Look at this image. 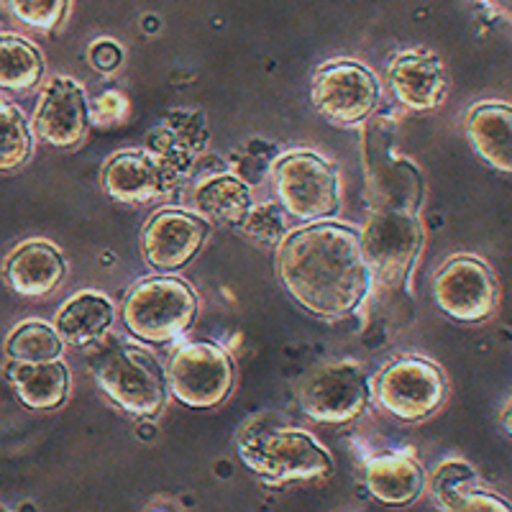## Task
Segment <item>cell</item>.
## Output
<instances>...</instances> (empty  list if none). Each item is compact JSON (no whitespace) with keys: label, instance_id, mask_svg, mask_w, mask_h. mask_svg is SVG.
I'll return each mask as SVG.
<instances>
[{"label":"cell","instance_id":"cell-1","mask_svg":"<svg viewBox=\"0 0 512 512\" xmlns=\"http://www.w3.org/2000/svg\"><path fill=\"white\" fill-rule=\"evenodd\" d=\"M274 269L287 295L323 320L356 313L372 287L359 231L346 223L315 221L287 231L277 244Z\"/></svg>","mask_w":512,"mask_h":512},{"label":"cell","instance_id":"cell-2","mask_svg":"<svg viewBox=\"0 0 512 512\" xmlns=\"http://www.w3.org/2000/svg\"><path fill=\"white\" fill-rule=\"evenodd\" d=\"M236 454L241 464L267 484H292L326 479L333 459L308 431L282 418H249L236 433Z\"/></svg>","mask_w":512,"mask_h":512},{"label":"cell","instance_id":"cell-3","mask_svg":"<svg viewBox=\"0 0 512 512\" xmlns=\"http://www.w3.org/2000/svg\"><path fill=\"white\" fill-rule=\"evenodd\" d=\"M272 190L287 218L300 223L331 221L341 208L338 169L310 149H295L274 159Z\"/></svg>","mask_w":512,"mask_h":512},{"label":"cell","instance_id":"cell-4","mask_svg":"<svg viewBox=\"0 0 512 512\" xmlns=\"http://www.w3.org/2000/svg\"><path fill=\"white\" fill-rule=\"evenodd\" d=\"M198 318V295L180 277H144L126 292L123 323L149 344H169Z\"/></svg>","mask_w":512,"mask_h":512},{"label":"cell","instance_id":"cell-5","mask_svg":"<svg viewBox=\"0 0 512 512\" xmlns=\"http://www.w3.org/2000/svg\"><path fill=\"white\" fill-rule=\"evenodd\" d=\"M361 162L372 208L418 216L425 198V180L420 169L395 149V126L390 118H374L367 126Z\"/></svg>","mask_w":512,"mask_h":512},{"label":"cell","instance_id":"cell-6","mask_svg":"<svg viewBox=\"0 0 512 512\" xmlns=\"http://www.w3.org/2000/svg\"><path fill=\"white\" fill-rule=\"evenodd\" d=\"M374 402L402 423H420L441 410L448 379L438 364L423 356H397L387 361L369 382Z\"/></svg>","mask_w":512,"mask_h":512},{"label":"cell","instance_id":"cell-7","mask_svg":"<svg viewBox=\"0 0 512 512\" xmlns=\"http://www.w3.org/2000/svg\"><path fill=\"white\" fill-rule=\"evenodd\" d=\"M98 387L134 418H157L167 402V372L157 356L134 344L116 346L100 361Z\"/></svg>","mask_w":512,"mask_h":512},{"label":"cell","instance_id":"cell-8","mask_svg":"<svg viewBox=\"0 0 512 512\" xmlns=\"http://www.w3.org/2000/svg\"><path fill=\"white\" fill-rule=\"evenodd\" d=\"M361 251L372 272L382 285L400 287L408 282L420 251L425 246L423 223L413 213L372 208L364 228L359 231Z\"/></svg>","mask_w":512,"mask_h":512},{"label":"cell","instance_id":"cell-9","mask_svg":"<svg viewBox=\"0 0 512 512\" xmlns=\"http://www.w3.org/2000/svg\"><path fill=\"white\" fill-rule=\"evenodd\" d=\"M167 390L192 410L218 408L233 390V361L213 341H187L169 356Z\"/></svg>","mask_w":512,"mask_h":512},{"label":"cell","instance_id":"cell-10","mask_svg":"<svg viewBox=\"0 0 512 512\" xmlns=\"http://www.w3.org/2000/svg\"><path fill=\"white\" fill-rule=\"evenodd\" d=\"M300 408L315 423L344 425L359 418L372 400L364 369L351 359L328 361L297 387Z\"/></svg>","mask_w":512,"mask_h":512},{"label":"cell","instance_id":"cell-11","mask_svg":"<svg viewBox=\"0 0 512 512\" xmlns=\"http://www.w3.org/2000/svg\"><path fill=\"white\" fill-rule=\"evenodd\" d=\"M310 100L328 121L338 126H356L372 118L379 103V82L367 64L336 59L315 70Z\"/></svg>","mask_w":512,"mask_h":512},{"label":"cell","instance_id":"cell-12","mask_svg":"<svg viewBox=\"0 0 512 512\" xmlns=\"http://www.w3.org/2000/svg\"><path fill=\"white\" fill-rule=\"evenodd\" d=\"M436 305L459 323H484L500 308V282L479 256L456 254L436 272Z\"/></svg>","mask_w":512,"mask_h":512},{"label":"cell","instance_id":"cell-13","mask_svg":"<svg viewBox=\"0 0 512 512\" xmlns=\"http://www.w3.org/2000/svg\"><path fill=\"white\" fill-rule=\"evenodd\" d=\"M210 236V226L203 216L190 210H157L141 231V254L146 264L157 272H177L200 254Z\"/></svg>","mask_w":512,"mask_h":512},{"label":"cell","instance_id":"cell-14","mask_svg":"<svg viewBox=\"0 0 512 512\" xmlns=\"http://www.w3.org/2000/svg\"><path fill=\"white\" fill-rule=\"evenodd\" d=\"M90 128V108L80 82L54 77L34 111V134L54 149H75Z\"/></svg>","mask_w":512,"mask_h":512},{"label":"cell","instance_id":"cell-15","mask_svg":"<svg viewBox=\"0 0 512 512\" xmlns=\"http://www.w3.org/2000/svg\"><path fill=\"white\" fill-rule=\"evenodd\" d=\"M387 80L397 103L410 111H436L446 103V64L428 49H408L395 54L387 64Z\"/></svg>","mask_w":512,"mask_h":512},{"label":"cell","instance_id":"cell-16","mask_svg":"<svg viewBox=\"0 0 512 512\" xmlns=\"http://www.w3.org/2000/svg\"><path fill=\"white\" fill-rule=\"evenodd\" d=\"M100 185L111 200L141 205L164 198L175 187V180L167 175V169L157 162L154 154L141 152V149H123L105 162Z\"/></svg>","mask_w":512,"mask_h":512},{"label":"cell","instance_id":"cell-17","mask_svg":"<svg viewBox=\"0 0 512 512\" xmlns=\"http://www.w3.org/2000/svg\"><path fill=\"white\" fill-rule=\"evenodd\" d=\"M205 144H208L205 121L200 113L192 111L169 113L149 134L152 154L175 182L190 175V169L203 157Z\"/></svg>","mask_w":512,"mask_h":512},{"label":"cell","instance_id":"cell-18","mask_svg":"<svg viewBox=\"0 0 512 512\" xmlns=\"http://www.w3.org/2000/svg\"><path fill=\"white\" fill-rule=\"evenodd\" d=\"M6 282L16 295L31 297H47L57 290L67 277V262H64L62 251L49 241H26L18 249L11 251L6 259Z\"/></svg>","mask_w":512,"mask_h":512},{"label":"cell","instance_id":"cell-19","mask_svg":"<svg viewBox=\"0 0 512 512\" xmlns=\"http://www.w3.org/2000/svg\"><path fill=\"white\" fill-rule=\"evenodd\" d=\"M428 484L438 507L448 512H510V502L487 492L477 469L461 459L438 466Z\"/></svg>","mask_w":512,"mask_h":512},{"label":"cell","instance_id":"cell-20","mask_svg":"<svg viewBox=\"0 0 512 512\" xmlns=\"http://www.w3.org/2000/svg\"><path fill=\"white\" fill-rule=\"evenodd\" d=\"M466 139L474 154L489 167L510 175L512 172V108L500 100H484L466 113Z\"/></svg>","mask_w":512,"mask_h":512},{"label":"cell","instance_id":"cell-21","mask_svg":"<svg viewBox=\"0 0 512 512\" xmlns=\"http://www.w3.org/2000/svg\"><path fill=\"white\" fill-rule=\"evenodd\" d=\"M6 379L18 402L29 410H57L70 395V369L64 361H8Z\"/></svg>","mask_w":512,"mask_h":512},{"label":"cell","instance_id":"cell-22","mask_svg":"<svg viewBox=\"0 0 512 512\" xmlns=\"http://www.w3.org/2000/svg\"><path fill=\"white\" fill-rule=\"evenodd\" d=\"M367 479L369 495L387 507H408L420 500L425 492V469L418 459L402 451L392 454H379L367 461Z\"/></svg>","mask_w":512,"mask_h":512},{"label":"cell","instance_id":"cell-23","mask_svg":"<svg viewBox=\"0 0 512 512\" xmlns=\"http://www.w3.org/2000/svg\"><path fill=\"white\" fill-rule=\"evenodd\" d=\"M113 320H116V310L103 292H80L59 308L54 328L64 344L82 349L111 331Z\"/></svg>","mask_w":512,"mask_h":512},{"label":"cell","instance_id":"cell-24","mask_svg":"<svg viewBox=\"0 0 512 512\" xmlns=\"http://www.w3.org/2000/svg\"><path fill=\"white\" fill-rule=\"evenodd\" d=\"M192 203L198 208V216L223 223V226H241L254 200H251L249 185L239 175L213 172V175L200 177Z\"/></svg>","mask_w":512,"mask_h":512},{"label":"cell","instance_id":"cell-25","mask_svg":"<svg viewBox=\"0 0 512 512\" xmlns=\"http://www.w3.org/2000/svg\"><path fill=\"white\" fill-rule=\"evenodd\" d=\"M44 77V57L21 36H0V90L29 93Z\"/></svg>","mask_w":512,"mask_h":512},{"label":"cell","instance_id":"cell-26","mask_svg":"<svg viewBox=\"0 0 512 512\" xmlns=\"http://www.w3.org/2000/svg\"><path fill=\"white\" fill-rule=\"evenodd\" d=\"M3 351L11 361H49L62 356L64 341L44 320H24L8 333Z\"/></svg>","mask_w":512,"mask_h":512},{"label":"cell","instance_id":"cell-27","mask_svg":"<svg viewBox=\"0 0 512 512\" xmlns=\"http://www.w3.org/2000/svg\"><path fill=\"white\" fill-rule=\"evenodd\" d=\"M34 154V136L18 105L0 100V172H16Z\"/></svg>","mask_w":512,"mask_h":512},{"label":"cell","instance_id":"cell-28","mask_svg":"<svg viewBox=\"0 0 512 512\" xmlns=\"http://www.w3.org/2000/svg\"><path fill=\"white\" fill-rule=\"evenodd\" d=\"M3 6L16 21L44 34L62 29L70 13V0H3Z\"/></svg>","mask_w":512,"mask_h":512},{"label":"cell","instance_id":"cell-29","mask_svg":"<svg viewBox=\"0 0 512 512\" xmlns=\"http://www.w3.org/2000/svg\"><path fill=\"white\" fill-rule=\"evenodd\" d=\"M239 228H244L249 239L264 246H277L285 239V233L290 231L287 228V213L274 203L251 205V210L246 213L244 223Z\"/></svg>","mask_w":512,"mask_h":512},{"label":"cell","instance_id":"cell-30","mask_svg":"<svg viewBox=\"0 0 512 512\" xmlns=\"http://www.w3.org/2000/svg\"><path fill=\"white\" fill-rule=\"evenodd\" d=\"M88 62L100 75H113L123 62V47L113 39H98L88 49Z\"/></svg>","mask_w":512,"mask_h":512},{"label":"cell","instance_id":"cell-31","mask_svg":"<svg viewBox=\"0 0 512 512\" xmlns=\"http://www.w3.org/2000/svg\"><path fill=\"white\" fill-rule=\"evenodd\" d=\"M477 3H489V0H477Z\"/></svg>","mask_w":512,"mask_h":512}]
</instances>
